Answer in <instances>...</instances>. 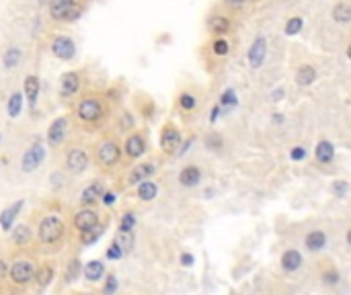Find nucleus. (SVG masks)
Here are the masks:
<instances>
[{
  "label": "nucleus",
  "mask_w": 351,
  "mask_h": 295,
  "mask_svg": "<svg viewBox=\"0 0 351 295\" xmlns=\"http://www.w3.org/2000/svg\"><path fill=\"white\" fill-rule=\"evenodd\" d=\"M74 121L84 129H101L109 117H111V107L105 95L101 93H84L72 109Z\"/></svg>",
  "instance_id": "nucleus-1"
},
{
  "label": "nucleus",
  "mask_w": 351,
  "mask_h": 295,
  "mask_svg": "<svg viewBox=\"0 0 351 295\" xmlns=\"http://www.w3.org/2000/svg\"><path fill=\"white\" fill-rule=\"evenodd\" d=\"M121 158H123V146H119L115 138H103L95 146V164L103 172H113L115 168H119Z\"/></svg>",
  "instance_id": "nucleus-2"
},
{
  "label": "nucleus",
  "mask_w": 351,
  "mask_h": 295,
  "mask_svg": "<svg viewBox=\"0 0 351 295\" xmlns=\"http://www.w3.org/2000/svg\"><path fill=\"white\" fill-rule=\"evenodd\" d=\"M66 238V223L58 215H46L37 223V242L46 248L60 246Z\"/></svg>",
  "instance_id": "nucleus-3"
},
{
  "label": "nucleus",
  "mask_w": 351,
  "mask_h": 295,
  "mask_svg": "<svg viewBox=\"0 0 351 295\" xmlns=\"http://www.w3.org/2000/svg\"><path fill=\"white\" fill-rule=\"evenodd\" d=\"M35 270H37V266H35V262H33L31 258L19 256V258H15V260L9 264V277H7V279H9L15 287L25 289V287H29V285L35 281Z\"/></svg>",
  "instance_id": "nucleus-4"
},
{
  "label": "nucleus",
  "mask_w": 351,
  "mask_h": 295,
  "mask_svg": "<svg viewBox=\"0 0 351 295\" xmlns=\"http://www.w3.org/2000/svg\"><path fill=\"white\" fill-rule=\"evenodd\" d=\"M101 223V213L95 209V205H80V209L72 215V225L78 234L89 232Z\"/></svg>",
  "instance_id": "nucleus-5"
},
{
  "label": "nucleus",
  "mask_w": 351,
  "mask_h": 295,
  "mask_svg": "<svg viewBox=\"0 0 351 295\" xmlns=\"http://www.w3.org/2000/svg\"><path fill=\"white\" fill-rule=\"evenodd\" d=\"M181 142H183L181 129L174 125L172 121L164 123L162 125V131H160V150H162V154H166V156L177 154L179 148H181Z\"/></svg>",
  "instance_id": "nucleus-6"
},
{
  "label": "nucleus",
  "mask_w": 351,
  "mask_h": 295,
  "mask_svg": "<svg viewBox=\"0 0 351 295\" xmlns=\"http://www.w3.org/2000/svg\"><path fill=\"white\" fill-rule=\"evenodd\" d=\"M68 129H70V119L62 115V117H56L50 127H48V133H46V140L50 144V148H58L66 142V138H68Z\"/></svg>",
  "instance_id": "nucleus-7"
},
{
  "label": "nucleus",
  "mask_w": 351,
  "mask_h": 295,
  "mask_svg": "<svg viewBox=\"0 0 351 295\" xmlns=\"http://www.w3.org/2000/svg\"><path fill=\"white\" fill-rule=\"evenodd\" d=\"M91 164V156L84 148L76 146V148H70L68 154H66V170L72 172V174H82Z\"/></svg>",
  "instance_id": "nucleus-8"
},
{
  "label": "nucleus",
  "mask_w": 351,
  "mask_h": 295,
  "mask_svg": "<svg viewBox=\"0 0 351 295\" xmlns=\"http://www.w3.org/2000/svg\"><path fill=\"white\" fill-rule=\"evenodd\" d=\"M146 152H148V144H146L144 133L134 131V133H129L125 138V142H123V156L127 158V160H138V158H142Z\"/></svg>",
  "instance_id": "nucleus-9"
},
{
  "label": "nucleus",
  "mask_w": 351,
  "mask_h": 295,
  "mask_svg": "<svg viewBox=\"0 0 351 295\" xmlns=\"http://www.w3.org/2000/svg\"><path fill=\"white\" fill-rule=\"evenodd\" d=\"M43 160H46V148H43V144H33L31 148H27V152L23 154V158H21V170L23 172H33L37 170Z\"/></svg>",
  "instance_id": "nucleus-10"
},
{
  "label": "nucleus",
  "mask_w": 351,
  "mask_h": 295,
  "mask_svg": "<svg viewBox=\"0 0 351 295\" xmlns=\"http://www.w3.org/2000/svg\"><path fill=\"white\" fill-rule=\"evenodd\" d=\"M50 52L62 62H70L76 56V43L68 35H58L50 45Z\"/></svg>",
  "instance_id": "nucleus-11"
},
{
  "label": "nucleus",
  "mask_w": 351,
  "mask_h": 295,
  "mask_svg": "<svg viewBox=\"0 0 351 295\" xmlns=\"http://www.w3.org/2000/svg\"><path fill=\"white\" fill-rule=\"evenodd\" d=\"M156 168H158V166H156V162H154V160L136 164L134 168H131V170L127 172V176H125V185H127V187H136V185H140L142 180H146V178H152V176H154Z\"/></svg>",
  "instance_id": "nucleus-12"
},
{
  "label": "nucleus",
  "mask_w": 351,
  "mask_h": 295,
  "mask_svg": "<svg viewBox=\"0 0 351 295\" xmlns=\"http://www.w3.org/2000/svg\"><path fill=\"white\" fill-rule=\"evenodd\" d=\"M265 58H267V39L263 35H259V37L253 39L249 54H247L249 66L253 68V70H259V68L263 66V62H265Z\"/></svg>",
  "instance_id": "nucleus-13"
},
{
  "label": "nucleus",
  "mask_w": 351,
  "mask_h": 295,
  "mask_svg": "<svg viewBox=\"0 0 351 295\" xmlns=\"http://www.w3.org/2000/svg\"><path fill=\"white\" fill-rule=\"evenodd\" d=\"M232 29V21L230 17L222 15V13H212L208 17V31L214 35V37H224L228 35Z\"/></svg>",
  "instance_id": "nucleus-14"
},
{
  "label": "nucleus",
  "mask_w": 351,
  "mask_h": 295,
  "mask_svg": "<svg viewBox=\"0 0 351 295\" xmlns=\"http://www.w3.org/2000/svg\"><path fill=\"white\" fill-rule=\"evenodd\" d=\"M105 193V185H103V180H93L91 185H86L80 193V205H97V203L101 201Z\"/></svg>",
  "instance_id": "nucleus-15"
},
{
  "label": "nucleus",
  "mask_w": 351,
  "mask_h": 295,
  "mask_svg": "<svg viewBox=\"0 0 351 295\" xmlns=\"http://www.w3.org/2000/svg\"><path fill=\"white\" fill-rule=\"evenodd\" d=\"M80 82H82V78H80L78 72L62 74V78H60V95L62 97H74L80 90Z\"/></svg>",
  "instance_id": "nucleus-16"
},
{
  "label": "nucleus",
  "mask_w": 351,
  "mask_h": 295,
  "mask_svg": "<svg viewBox=\"0 0 351 295\" xmlns=\"http://www.w3.org/2000/svg\"><path fill=\"white\" fill-rule=\"evenodd\" d=\"M23 205H25V201L19 199L17 203H13V205H9L7 209L0 211V228H3V232H11L13 230L15 219L21 213V209H23Z\"/></svg>",
  "instance_id": "nucleus-17"
},
{
  "label": "nucleus",
  "mask_w": 351,
  "mask_h": 295,
  "mask_svg": "<svg viewBox=\"0 0 351 295\" xmlns=\"http://www.w3.org/2000/svg\"><path fill=\"white\" fill-rule=\"evenodd\" d=\"M200 183H202V168L200 166L189 164V166L181 168V172H179V185L181 187L193 189V187H197Z\"/></svg>",
  "instance_id": "nucleus-18"
},
{
  "label": "nucleus",
  "mask_w": 351,
  "mask_h": 295,
  "mask_svg": "<svg viewBox=\"0 0 351 295\" xmlns=\"http://www.w3.org/2000/svg\"><path fill=\"white\" fill-rule=\"evenodd\" d=\"M294 78H296V84L300 88H308V86H312L316 82L318 72H316V68L312 64H302L298 70H296V76Z\"/></svg>",
  "instance_id": "nucleus-19"
},
{
  "label": "nucleus",
  "mask_w": 351,
  "mask_h": 295,
  "mask_svg": "<svg viewBox=\"0 0 351 295\" xmlns=\"http://www.w3.org/2000/svg\"><path fill=\"white\" fill-rule=\"evenodd\" d=\"M302 262H304V258H302V254L296 250V248H288V250H283V254L279 258V264H281V268L286 270V273H296V270L302 266Z\"/></svg>",
  "instance_id": "nucleus-20"
},
{
  "label": "nucleus",
  "mask_w": 351,
  "mask_h": 295,
  "mask_svg": "<svg viewBox=\"0 0 351 295\" xmlns=\"http://www.w3.org/2000/svg\"><path fill=\"white\" fill-rule=\"evenodd\" d=\"M78 3V0H50V17L56 23H64L68 11Z\"/></svg>",
  "instance_id": "nucleus-21"
},
{
  "label": "nucleus",
  "mask_w": 351,
  "mask_h": 295,
  "mask_svg": "<svg viewBox=\"0 0 351 295\" xmlns=\"http://www.w3.org/2000/svg\"><path fill=\"white\" fill-rule=\"evenodd\" d=\"M314 158L318 164H331L335 160V146L328 140H320L314 148Z\"/></svg>",
  "instance_id": "nucleus-22"
},
{
  "label": "nucleus",
  "mask_w": 351,
  "mask_h": 295,
  "mask_svg": "<svg viewBox=\"0 0 351 295\" xmlns=\"http://www.w3.org/2000/svg\"><path fill=\"white\" fill-rule=\"evenodd\" d=\"M136 197L144 203H150V201H154L158 197V185L154 183L152 178H146L142 180L140 185H136Z\"/></svg>",
  "instance_id": "nucleus-23"
},
{
  "label": "nucleus",
  "mask_w": 351,
  "mask_h": 295,
  "mask_svg": "<svg viewBox=\"0 0 351 295\" xmlns=\"http://www.w3.org/2000/svg\"><path fill=\"white\" fill-rule=\"evenodd\" d=\"M39 90H41V80H39V76H35V74H29V76H25V99L29 101V107L31 109H35V105H37V99H39Z\"/></svg>",
  "instance_id": "nucleus-24"
},
{
  "label": "nucleus",
  "mask_w": 351,
  "mask_h": 295,
  "mask_svg": "<svg viewBox=\"0 0 351 295\" xmlns=\"http://www.w3.org/2000/svg\"><path fill=\"white\" fill-rule=\"evenodd\" d=\"M304 246L308 252H320L326 246V234L322 230H310L304 238Z\"/></svg>",
  "instance_id": "nucleus-25"
},
{
  "label": "nucleus",
  "mask_w": 351,
  "mask_h": 295,
  "mask_svg": "<svg viewBox=\"0 0 351 295\" xmlns=\"http://www.w3.org/2000/svg\"><path fill=\"white\" fill-rule=\"evenodd\" d=\"M82 275H84L86 281H91V283L101 281L105 277V262L103 260H89L82 268Z\"/></svg>",
  "instance_id": "nucleus-26"
},
{
  "label": "nucleus",
  "mask_w": 351,
  "mask_h": 295,
  "mask_svg": "<svg viewBox=\"0 0 351 295\" xmlns=\"http://www.w3.org/2000/svg\"><path fill=\"white\" fill-rule=\"evenodd\" d=\"M331 17L335 23H339V25H347V23H351V5L341 0V3H337L331 9Z\"/></svg>",
  "instance_id": "nucleus-27"
},
{
  "label": "nucleus",
  "mask_w": 351,
  "mask_h": 295,
  "mask_svg": "<svg viewBox=\"0 0 351 295\" xmlns=\"http://www.w3.org/2000/svg\"><path fill=\"white\" fill-rule=\"evenodd\" d=\"M11 232H13V242L17 246H27L33 240V230H31V225H27V223L17 225V228H13Z\"/></svg>",
  "instance_id": "nucleus-28"
},
{
  "label": "nucleus",
  "mask_w": 351,
  "mask_h": 295,
  "mask_svg": "<svg viewBox=\"0 0 351 295\" xmlns=\"http://www.w3.org/2000/svg\"><path fill=\"white\" fill-rule=\"evenodd\" d=\"M54 277H56L54 264H43V266H39V268L35 270V283H37L39 287H48V285L54 281Z\"/></svg>",
  "instance_id": "nucleus-29"
},
{
  "label": "nucleus",
  "mask_w": 351,
  "mask_h": 295,
  "mask_svg": "<svg viewBox=\"0 0 351 295\" xmlns=\"http://www.w3.org/2000/svg\"><path fill=\"white\" fill-rule=\"evenodd\" d=\"M23 101H25V95L23 93H13L9 97V105H7V111H9V117L17 119L21 115V111H23Z\"/></svg>",
  "instance_id": "nucleus-30"
},
{
  "label": "nucleus",
  "mask_w": 351,
  "mask_h": 295,
  "mask_svg": "<svg viewBox=\"0 0 351 295\" xmlns=\"http://www.w3.org/2000/svg\"><path fill=\"white\" fill-rule=\"evenodd\" d=\"M210 52L216 56V58H226L230 54V41L224 37H214V41L210 43Z\"/></svg>",
  "instance_id": "nucleus-31"
},
{
  "label": "nucleus",
  "mask_w": 351,
  "mask_h": 295,
  "mask_svg": "<svg viewBox=\"0 0 351 295\" xmlns=\"http://www.w3.org/2000/svg\"><path fill=\"white\" fill-rule=\"evenodd\" d=\"M113 242H117L121 246V250L125 254L131 252V248H134V230H117Z\"/></svg>",
  "instance_id": "nucleus-32"
},
{
  "label": "nucleus",
  "mask_w": 351,
  "mask_h": 295,
  "mask_svg": "<svg viewBox=\"0 0 351 295\" xmlns=\"http://www.w3.org/2000/svg\"><path fill=\"white\" fill-rule=\"evenodd\" d=\"M177 107L185 113H191L197 109V97L193 93H189V90H183V93L177 97Z\"/></svg>",
  "instance_id": "nucleus-33"
},
{
  "label": "nucleus",
  "mask_w": 351,
  "mask_h": 295,
  "mask_svg": "<svg viewBox=\"0 0 351 295\" xmlns=\"http://www.w3.org/2000/svg\"><path fill=\"white\" fill-rule=\"evenodd\" d=\"M21 56H23V54H21V50H19V48H15V45L7 48V52L3 54V64H5L7 70H13V68H17V66H19Z\"/></svg>",
  "instance_id": "nucleus-34"
},
{
  "label": "nucleus",
  "mask_w": 351,
  "mask_h": 295,
  "mask_svg": "<svg viewBox=\"0 0 351 295\" xmlns=\"http://www.w3.org/2000/svg\"><path fill=\"white\" fill-rule=\"evenodd\" d=\"M82 273V264L78 258H72L68 264H66V270H64V281H68V283H74Z\"/></svg>",
  "instance_id": "nucleus-35"
},
{
  "label": "nucleus",
  "mask_w": 351,
  "mask_h": 295,
  "mask_svg": "<svg viewBox=\"0 0 351 295\" xmlns=\"http://www.w3.org/2000/svg\"><path fill=\"white\" fill-rule=\"evenodd\" d=\"M302 27H304V19L298 17V15H294V17H290L286 21V25H283V33H286L288 37H296L302 31Z\"/></svg>",
  "instance_id": "nucleus-36"
},
{
  "label": "nucleus",
  "mask_w": 351,
  "mask_h": 295,
  "mask_svg": "<svg viewBox=\"0 0 351 295\" xmlns=\"http://www.w3.org/2000/svg\"><path fill=\"white\" fill-rule=\"evenodd\" d=\"M320 281H322L326 287H333V285H337V283L341 281V273H339L335 266H326V268L320 270Z\"/></svg>",
  "instance_id": "nucleus-37"
},
{
  "label": "nucleus",
  "mask_w": 351,
  "mask_h": 295,
  "mask_svg": "<svg viewBox=\"0 0 351 295\" xmlns=\"http://www.w3.org/2000/svg\"><path fill=\"white\" fill-rule=\"evenodd\" d=\"M204 144H206V148L212 150V152H220V150L224 148V138H222V135L218 133V131H210V133L206 135Z\"/></svg>",
  "instance_id": "nucleus-38"
},
{
  "label": "nucleus",
  "mask_w": 351,
  "mask_h": 295,
  "mask_svg": "<svg viewBox=\"0 0 351 295\" xmlns=\"http://www.w3.org/2000/svg\"><path fill=\"white\" fill-rule=\"evenodd\" d=\"M222 107V111H230V109H234L236 105H238V99H236V93L232 88H226L224 93L220 95V103H218Z\"/></svg>",
  "instance_id": "nucleus-39"
},
{
  "label": "nucleus",
  "mask_w": 351,
  "mask_h": 295,
  "mask_svg": "<svg viewBox=\"0 0 351 295\" xmlns=\"http://www.w3.org/2000/svg\"><path fill=\"white\" fill-rule=\"evenodd\" d=\"M103 232H105V225H97V228H93V230H89V232H82L80 234V242L82 244H95L101 236H103Z\"/></svg>",
  "instance_id": "nucleus-40"
},
{
  "label": "nucleus",
  "mask_w": 351,
  "mask_h": 295,
  "mask_svg": "<svg viewBox=\"0 0 351 295\" xmlns=\"http://www.w3.org/2000/svg\"><path fill=\"white\" fill-rule=\"evenodd\" d=\"M134 225H136V215L131 211H125L119 219V230H134Z\"/></svg>",
  "instance_id": "nucleus-41"
},
{
  "label": "nucleus",
  "mask_w": 351,
  "mask_h": 295,
  "mask_svg": "<svg viewBox=\"0 0 351 295\" xmlns=\"http://www.w3.org/2000/svg\"><path fill=\"white\" fill-rule=\"evenodd\" d=\"M347 191H349L347 180H335V183L331 185V193H333L335 197H339V199H343V197L347 195Z\"/></svg>",
  "instance_id": "nucleus-42"
},
{
  "label": "nucleus",
  "mask_w": 351,
  "mask_h": 295,
  "mask_svg": "<svg viewBox=\"0 0 351 295\" xmlns=\"http://www.w3.org/2000/svg\"><path fill=\"white\" fill-rule=\"evenodd\" d=\"M123 254H125V252L121 250V246H119L117 242H111V246H109L107 252H105V256H107L109 260H119Z\"/></svg>",
  "instance_id": "nucleus-43"
},
{
  "label": "nucleus",
  "mask_w": 351,
  "mask_h": 295,
  "mask_svg": "<svg viewBox=\"0 0 351 295\" xmlns=\"http://www.w3.org/2000/svg\"><path fill=\"white\" fill-rule=\"evenodd\" d=\"M306 148L304 146H294L292 150H290V160H294V162H302L304 158H306Z\"/></svg>",
  "instance_id": "nucleus-44"
},
{
  "label": "nucleus",
  "mask_w": 351,
  "mask_h": 295,
  "mask_svg": "<svg viewBox=\"0 0 351 295\" xmlns=\"http://www.w3.org/2000/svg\"><path fill=\"white\" fill-rule=\"evenodd\" d=\"M222 5L226 7V9H230V11H243L247 5H249V0H222Z\"/></svg>",
  "instance_id": "nucleus-45"
},
{
  "label": "nucleus",
  "mask_w": 351,
  "mask_h": 295,
  "mask_svg": "<svg viewBox=\"0 0 351 295\" xmlns=\"http://www.w3.org/2000/svg\"><path fill=\"white\" fill-rule=\"evenodd\" d=\"M103 291H105V293H113V291H117V277H115V275H107Z\"/></svg>",
  "instance_id": "nucleus-46"
},
{
  "label": "nucleus",
  "mask_w": 351,
  "mask_h": 295,
  "mask_svg": "<svg viewBox=\"0 0 351 295\" xmlns=\"http://www.w3.org/2000/svg\"><path fill=\"white\" fill-rule=\"evenodd\" d=\"M115 201H117V195H115V193H111V191H105V193H103V197H101V203H105L107 207H111Z\"/></svg>",
  "instance_id": "nucleus-47"
},
{
  "label": "nucleus",
  "mask_w": 351,
  "mask_h": 295,
  "mask_svg": "<svg viewBox=\"0 0 351 295\" xmlns=\"http://www.w3.org/2000/svg\"><path fill=\"white\" fill-rule=\"evenodd\" d=\"M7 277H9V262H7V258L0 256V283L7 281Z\"/></svg>",
  "instance_id": "nucleus-48"
},
{
  "label": "nucleus",
  "mask_w": 351,
  "mask_h": 295,
  "mask_svg": "<svg viewBox=\"0 0 351 295\" xmlns=\"http://www.w3.org/2000/svg\"><path fill=\"white\" fill-rule=\"evenodd\" d=\"M283 95H286V90H283V88H275V90H271V101L273 103H279L283 99Z\"/></svg>",
  "instance_id": "nucleus-49"
},
{
  "label": "nucleus",
  "mask_w": 351,
  "mask_h": 295,
  "mask_svg": "<svg viewBox=\"0 0 351 295\" xmlns=\"http://www.w3.org/2000/svg\"><path fill=\"white\" fill-rule=\"evenodd\" d=\"M179 260H181V264H183V266H191L195 258H193V254H189V252H183V254L179 256Z\"/></svg>",
  "instance_id": "nucleus-50"
},
{
  "label": "nucleus",
  "mask_w": 351,
  "mask_h": 295,
  "mask_svg": "<svg viewBox=\"0 0 351 295\" xmlns=\"http://www.w3.org/2000/svg\"><path fill=\"white\" fill-rule=\"evenodd\" d=\"M220 111H222V107H220V105H216V107L212 109V117H210V121H212V123H216V121H218V117H220Z\"/></svg>",
  "instance_id": "nucleus-51"
},
{
  "label": "nucleus",
  "mask_w": 351,
  "mask_h": 295,
  "mask_svg": "<svg viewBox=\"0 0 351 295\" xmlns=\"http://www.w3.org/2000/svg\"><path fill=\"white\" fill-rule=\"evenodd\" d=\"M273 121L275 123H283V115H281V113H273Z\"/></svg>",
  "instance_id": "nucleus-52"
},
{
  "label": "nucleus",
  "mask_w": 351,
  "mask_h": 295,
  "mask_svg": "<svg viewBox=\"0 0 351 295\" xmlns=\"http://www.w3.org/2000/svg\"><path fill=\"white\" fill-rule=\"evenodd\" d=\"M345 240H347V246H351V228L347 230V234H345Z\"/></svg>",
  "instance_id": "nucleus-53"
},
{
  "label": "nucleus",
  "mask_w": 351,
  "mask_h": 295,
  "mask_svg": "<svg viewBox=\"0 0 351 295\" xmlns=\"http://www.w3.org/2000/svg\"><path fill=\"white\" fill-rule=\"evenodd\" d=\"M347 58H349V62H351V41H349V45H347Z\"/></svg>",
  "instance_id": "nucleus-54"
},
{
  "label": "nucleus",
  "mask_w": 351,
  "mask_h": 295,
  "mask_svg": "<svg viewBox=\"0 0 351 295\" xmlns=\"http://www.w3.org/2000/svg\"><path fill=\"white\" fill-rule=\"evenodd\" d=\"M0 142H3V135H0Z\"/></svg>",
  "instance_id": "nucleus-55"
}]
</instances>
